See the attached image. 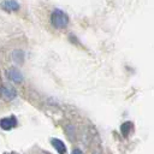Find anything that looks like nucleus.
I'll list each match as a JSON object with an SVG mask.
<instances>
[{
    "instance_id": "nucleus-6",
    "label": "nucleus",
    "mask_w": 154,
    "mask_h": 154,
    "mask_svg": "<svg viewBox=\"0 0 154 154\" xmlns=\"http://www.w3.org/2000/svg\"><path fill=\"white\" fill-rule=\"evenodd\" d=\"M1 6L5 11H17L19 8V5L14 0H6L5 2H2Z\"/></svg>"
},
{
    "instance_id": "nucleus-5",
    "label": "nucleus",
    "mask_w": 154,
    "mask_h": 154,
    "mask_svg": "<svg viewBox=\"0 0 154 154\" xmlns=\"http://www.w3.org/2000/svg\"><path fill=\"white\" fill-rule=\"evenodd\" d=\"M51 144L53 146V148L58 152V154H66V146L64 144V142L59 138H52L51 140Z\"/></svg>"
},
{
    "instance_id": "nucleus-4",
    "label": "nucleus",
    "mask_w": 154,
    "mask_h": 154,
    "mask_svg": "<svg viewBox=\"0 0 154 154\" xmlns=\"http://www.w3.org/2000/svg\"><path fill=\"white\" fill-rule=\"evenodd\" d=\"M16 125H17V120H16V118L13 116L5 117V118L0 119V128L4 129V130H11Z\"/></svg>"
},
{
    "instance_id": "nucleus-7",
    "label": "nucleus",
    "mask_w": 154,
    "mask_h": 154,
    "mask_svg": "<svg viewBox=\"0 0 154 154\" xmlns=\"http://www.w3.org/2000/svg\"><path fill=\"white\" fill-rule=\"evenodd\" d=\"M12 58L17 64H22L24 60V52L22 49H14L12 53Z\"/></svg>"
},
{
    "instance_id": "nucleus-1",
    "label": "nucleus",
    "mask_w": 154,
    "mask_h": 154,
    "mask_svg": "<svg viewBox=\"0 0 154 154\" xmlns=\"http://www.w3.org/2000/svg\"><path fill=\"white\" fill-rule=\"evenodd\" d=\"M51 22H52L54 28L64 29L69 24V17L61 10H55V11H53V13L51 16Z\"/></svg>"
},
{
    "instance_id": "nucleus-3",
    "label": "nucleus",
    "mask_w": 154,
    "mask_h": 154,
    "mask_svg": "<svg viewBox=\"0 0 154 154\" xmlns=\"http://www.w3.org/2000/svg\"><path fill=\"white\" fill-rule=\"evenodd\" d=\"M6 75L8 77V79H11L13 83H17V84H20L23 82V75L22 72L16 69V67H11L6 71Z\"/></svg>"
},
{
    "instance_id": "nucleus-2",
    "label": "nucleus",
    "mask_w": 154,
    "mask_h": 154,
    "mask_svg": "<svg viewBox=\"0 0 154 154\" xmlns=\"http://www.w3.org/2000/svg\"><path fill=\"white\" fill-rule=\"evenodd\" d=\"M1 93H2V96H4L6 100H13V99L17 96V90H16V88H14L12 84H10V83H4V84H2Z\"/></svg>"
},
{
    "instance_id": "nucleus-9",
    "label": "nucleus",
    "mask_w": 154,
    "mask_h": 154,
    "mask_svg": "<svg viewBox=\"0 0 154 154\" xmlns=\"http://www.w3.org/2000/svg\"><path fill=\"white\" fill-rule=\"evenodd\" d=\"M72 154H83V152H82L81 149L76 148V149H73V150H72Z\"/></svg>"
},
{
    "instance_id": "nucleus-8",
    "label": "nucleus",
    "mask_w": 154,
    "mask_h": 154,
    "mask_svg": "<svg viewBox=\"0 0 154 154\" xmlns=\"http://www.w3.org/2000/svg\"><path fill=\"white\" fill-rule=\"evenodd\" d=\"M131 129H132V123H131V122H125V123L120 126V131H122V134H123L124 136H128V135L130 134Z\"/></svg>"
}]
</instances>
